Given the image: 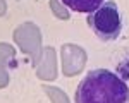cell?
<instances>
[{"label": "cell", "mask_w": 129, "mask_h": 103, "mask_svg": "<svg viewBox=\"0 0 129 103\" xmlns=\"http://www.w3.org/2000/svg\"><path fill=\"white\" fill-rule=\"evenodd\" d=\"M76 103H129V84L109 69L89 71L74 94Z\"/></svg>", "instance_id": "obj_1"}, {"label": "cell", "mask_w": 129, "mask_h": 103, "mask_svg": "<svg viewBox=\"0 0 129 103\" xmlns=\"http://www.w3.org/2000/svg\"><path fill=\"white\" fill-rule=\"evenodd\" d=\"M89 29L103 43L115 41L122 33V14L115 2H103L96 10L89 12L86 17Z\"/></svg>", "instance_id": "obj_2"}, {"label": "cell", "mask_w": 129, "mask_h": 103, "mask_svg": "<svg viewBox=\"0 0 129 103\" xmlns=\"http://www.w3.org/2000/svg\"><path fill=\"white\" fill-rule=\"evenodd\" d=\"M66 7L72 12H79V14H89L93 10H96L105 2V0H60Z\"/></svg>", "instance_id": "obj_3"}]
</instances>
